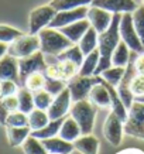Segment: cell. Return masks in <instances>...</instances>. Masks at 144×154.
Here are the masks:
<instances>
[{"label": "cell", "instance_id": "cell-1", "mask_svg": "<svg viewBox=\"0 0 144 154\" xmlns=\"http://www.w3.org/2000/svg\"><path fill=\"white\" fill-rule=\"evenodd\" d=\"M120 19L121 14H113V20H112V24L109 26V28L99 34L98 50L100 52V60H99V65L95 75H100L105 69L112 66V54L116 50L117 44L121 41L120 33H119Z\"/></svg>", "mask_w": 144, "mask_h": 154}, {"label": "cell", "instance_id": "cell-2", "mask_svg": "<svg viewBox=\"0 0 144 154\" xmlns=\"http://www.w3.org/2000/svg\"><path fill=\"white\" fill-rule=\"evenodd\" d=\"M40 37V51L44 55H55L58 57L62 51H65L66 48H69L71 45H74L68 38L61 33L60 30L51 27L42 28L38 33Z\"/></svg>", "mask_w": 144, "mask_h": 154}, {"label": "cell", "instance_id": "cell-3", "mask_svg": "<svg viewBox=\"0 0 144 154\" xmlns=\"http://www.w3.org/2000/svg\"><path fill=\"white\" fill-rule=\"evenodd\" d=\"M96 106L89 99H82L72 102L69 109V116L74 117L75 122L79 125L82 134H92L95 119H96Z\"/></svg>", "mask_w": 144, "mask_h": 154}, {"label": "cell", "instance_id": "cell-4", "mask_svg": "<svg viewBox=\"0 0 144 154\" xmlns=\"http://www.w3.org/2000/svg\"><path fill=\"white\" fill-rule=\"evenodd\" d=\"M40 47H41V44H40L38 34H23L21 37L9 44L7 54L20 60V58H26L34 52L40 51Z\"/></svg>", "mask_w": 144, "mask_h": 154}, {"label": "cell", "instance_id": "cell-5", "mask_svg": "<svg viewBox=\"0 0 144 154\" xmlns=\"http://www.w3.org/2000/svg\"><path fill=\"white\" fill-rule=\"evenodd\" d=\"M119 33H120L121 41H124L131 51L141 54L144 52V45L140 40L139 34L136 31L134 24H133V14L131 13H123L119 24Z\"/></svg>", "mask_w": 144, "mask_h": 154}, {"label": "cell", "instance_id": "cell-6", "mask_svg": "<svg viewBox=\"0 0 144 154\" xmlns=\"http://www.w3.org/2000/svg\"><path fill=\"white\" fill-rule=\"evenodd\" d=\"M98 82H99L98 75H93V76H84V75H79V74L75 75L74 78L66 84V86H68V89H69V92H71L72 102L88 99L90 89Z\"/></svg>", "mask_w": 144, "mask_h": 154}, {"label": "cell", "instance_id": "cell-7", "mask_svg": "<svg viewBox=\"0 0 144 154\" xmlns=\"http://www.w3.org/2000/svg\"><path fill=\"white\" fill-rule=\"evenodd\" d=\"M57 10L50 5H44L31 10L28 17V30L30 34H38L42 28L50 26L52 19L55 17Z\"/></svg>", "mask_w": 144, "mask_h": 154}, {"label": "cell", "instance_id": "cell-8", "mask_svg": "<svg viewBox=\"0 0 144 154\" xmlns=\"http://www.w3.org/2000/svg\"><path fill=\"white\" fill-rule=\"evenodd\" d=\"M47 61L45 57L41 51H37L31 54V55L26 57V58H20L19 60V69H20V86H23L24 81L27 79L28 75L34 74V72H44L47 68Z\"/></svg>", "mask_w": 144, "mask_h": 154}, {"label": "cell", "instance_id": "cell-9", "mask_svg": "<svg viewBox=\"0 0 144 154\" xmlns=\"http://www.w3.org/2000/svg\"><path fill=\"white\" fill-rule=\"evenodd\" d=\"M123 134H124V122L117 116L115 112H110L106 117V122L103 125V136L112 146L121 144L123 141Z\"/></svg>", "mask_w": 144, "mask_h": 154}, {"label": "cell", "instance_id": "cell-10", "mask_svg": "<svg viewBox=\"0 0 144 154\" xmlns=\"http://www.w3.org/2000/svg\"><path fill=\"white\" fill-rule=\"evenodd\" d=\"M71 105H72V98H71V92L68 86H66L62 92L54 96L51 106L48 107V116L50 120H57V119H64L66 116V113H69Z\"/></svg>", "mask_w": 144, "mask_h": 154}, {"label": "cell", "instance_id": "cell-11", "mask_svg": "<svg viewBox=\"0 0 144 154\" xmlns=\"http://www.w3.org/2000/svg\"><path fill=\"white\" fill-rule=\"evenodd\" d=\"M88 10H89V6H82V7H78V9L65 10V11H57L55 17L52 19V21L50 23L48 27L60 30V28L65 27V26H69V24L78 21V20L86 19Z\"/></svg>", "mask_w": 144, "mask_h": 154}, {"label": "cell", "instance_id": "cell-12", "mask_svg": "<svg viewBox=\"0 0 144 154\" xmlns=\"http://www.w3.org/2000/svg\"><path fill=\"white\" fill-rule=\"evenodd\" d=\"M90 6L107 10L113 14L133 13L139 7L134 0H92Z\"/></svg>", "mask_w": 144, "mask_h": 154}, {"label": "cell", "instance_id": "cell-13", "mask_svg": "<svg viewBox=\"0 0 144 154\" xmlns=\"http://www.w3.org/2000/svg\"><path fill=\"white\" fill-rule=\"evenodd\" d=\"M86 19L89 20L90 26L100 34V33H103V31H106L107 28H109V26L112 24L113 13L107 11V10L99 9V7H95V6H89Z\"/></svg>", "mask_w": 144, "mask_h": 154}, {"label": "cell", "instance_id": "cell-14", "mask_svg": "<svg viewBox=\"0 0 144 154\" xmlns=\"http://www.w3.org/2000/svg\"><path fill=\"white\" fill-rule=\"evenodd\" d=\"M0 81H13L20 85L19 60L6 54L0 60Z\"/></svg>", "mask_w": 144, "mask_h": 154}, {"label": "cell", "instance_id": "cell-15", "mask_svg": "<svg viewBox=\"0 0 144 154\" xmlns=\"http://www.w3.org/2000/svg\"><path fill=\"white\" fill-rule=\"evenodd\" d=\"M88 99L96 107H102V109H109L110 107V94H109V89L106 88V85L102 82L100 76H99V82L90 89Z\"/></svg>", "mask_w": 144, "mask_h": 154}, {"label": "cell", "instance_id": "cell-16", "mask_svg": "<svg viewBox=\"0 0 144 154\" xmlns=\"http://www.w3.org/2000/svg\"><path fill=\"white\" fill-rule=\"evenodd\" d=\"M89 27H90L89 20L82 19V20H78V21L69 24V26H65V27L60 28V31L64 34L72 44H78V42L81 41V38L85 35V33L89 30Z\"/></svg>", "mask_w": 144, "mask_h": 154}, {"label": "cell", "instance_id": "cell-17", "mask_svg": "<svg viewBox=\"0 0 144 154\" xmlns=\"http://www.w3.org/2000/svg\"><path fill=\"white\" fill-rule=\"evenodd\" d=\"M41 141L50 154H71L75 150L74 143L61 139L60 136H55V137H51V139H45V140Z\"/></svg>", "mask_w": 144, "mask_h": 154}, {"label": "cell", "instance_id": "cell-18", "mask_svg": "<svg viewBox=\"0 0 144 154\" xmlns=\"http://www.w3.org/2000/svg\"><path fill=\"white\" fill-rule=\"evenodd\" d=\"M58 136H60L61 139H64V140L74 143L75 140H78L79 137L82 136V130H81V127H79L78 123L75 122L74 117L65 116Z\"/></svg>", "mask_w": 144, "mask_h": 154}, {"label": "cell", "instance_id": "cell-19", "mask_svg": "<svg viewBox=\"0 0 144 154\" xmlns=\"http://www.w3.org/2000/svg\"><path fill=\"white\" fill-rule=\"evenodd\" d=\"M99 143L98 137L93 134H82L78 140L74 141V147L81 154H99Z\"/></svg>", "mask_w": 144, "mask_h": 154}, {"label": "cell", "instance_id": "cell-20", "mask_svg": "<svg viewBox=\"0 0 144 154\" xmlns=\"http://www.w3.org/2000/svg\"><path fill=\"white\" fill-rule=\"evenodd\" d=\"M7 133V140L11 147H19L23 146V143L27 140L31 134V129L28 126L24 127H6Z\"/></svg>", "mask_w": 144, "mask_h": 154}, {"label": "cell", "instance_id": "cell-21", "mask_svg": "<svg viewBox=\"0 0 144 154\" xmlns=\"http://www.w3.org/2000/svg\"><path fill=\"white\" fill-rule=\"evenodd\" d=\"M131 50L124 41H120L117 44L116 50L112 54V66H123L126 68L127 64L130 62L131 58Z\"/></svg>", "mask_w": 144, "mask_h": 154}, {"label": "cell", "instance_id": "cell-22", "mask_svg": "<svg viewBox=\"0 0 144 154\" xmlns=\"http://www.w3.org/2000/svg\"><path fill=\"white\" fill-rule=\"evenodd\" d=\"M79 48L82 50L84 55H88L90 54L92 51L98 50V45H99V33L95 30V28L90 26L89 30L85 33V35L81 38V41L78 42Z\"/></svg>", "mask_w": 144, "mask_h": 154}, {"label": "cell", "instance_id": "cell-23", "mask_svg": "<svg viewBox=\"0 0 144 154\" xmlns=\"http://www.w3.org/2000/svg\"><path fill=\"white\" fill-rule=\"evenodd\" d=\"M99 60H100V52L99 50H95L90 54L85 55V60L82 62V65L79 68V75H84V76H93L99 65Z\"/></svg>", "mask_w": 144, "mask_h": 154}, {"label": "cell", "instance_id": "cell-24", "mask_svg": "<svg viewBox=\"0 0 144 154\" xmlns=\"http://www.w3.org/2000/svg\"><path fill=\"white\" fill-rule=\"evenodd\" d=\"M62 122L64 119H57V120H50V123L44 126L40 130H33L31 131V136L38 139V140H45V139H51V137H55L60 133V129L62 126Z\"/></svg>", "mask_w": 144, "mask_h": 154}, {"label": "cell", "instance_id": "cell-25", "mask_svg": "<svg viewBox=\"0 0 144 154\" xmlns=\"http://www.w3.org/2000/svg\"><path fill=\"white\" fill-rule=\"evenodd\" d=\"M17 98H19V110L20 112L26 113H31L35 109V105H34V95L31 91H28L27 88L24 86H20L19 91H17Z\"/></svg>", "mask_w": 144, "mask_h": 154}, {"label": "cell", "instance_id": "cell-26", "mask_svg": "<svg viewBox=\"0 0 144 154\" xmlns=\"http://www.w3.org/2000/svg\"><path fill=\"white\" fill-rule=\"evenodd\" d=\"M50 123V116L47 110H41V109H34L31 113H28V127L33 130H40L44 126H47Z\"/></svg>", "mask_w": 144, "mask_h": 154}, {"label": "cell", "instance_id": "cell-27", "mask_svg": "<svg viewBox=\"0 0 144 154\" xmlns=\"http://www.w3.org/2000/svg\"><path fill=\"white\" fill-rule=\"evenodd\" d=\"M57 68H58V74H60V79L64 82H69L75 75H78L79 66L74 64L72 61H58L57 60Z\"/></svg>", "mask_w": 144, "mask_h": 154}, {"label": "cell", "instance_id": "cell-28", "mask_svg": "<svg viewBox=\"0 0 144 154\" xmlns=\"http://www.w3.org/2000/svg\"><path fill=\"white\" fill-rule=\"evenodd\" d=\"M55 58L58 61H72L74 64H76L81 68V65H82V62L85 60V55H84V52H82V50L79 48L78 44H74L69 48H66L65 51H62Z\"/></svg>", "mask_w": 144, "mask_h": 154}, {"label": "cell", "instance_id": "cell-29", "mask_svg": "<svg viewBox=\"0 0 144 154\" xmlns=\"http://www.w3.org/2000/svg\"><path fill=\"white\" fill-rule=\"evenodd\" d=\"M50 6H52L57 11H65V10L78 9L82 6H90L92 0H51Z\"/></svg>", "mask_w": 144, "mask_h": 154}, {"label": "cell", "instance_id": "cell-30", "mask_svg": "<svg viewBox=\"0 0 144 154\" xmlns=\"http://www.w3.org/2000/svg\"><path fill=\"white\" fill-rule=\"evenodd\" d=\"M124 72H126V68H123V66H110V68H107V69L103 71L99 76L103 78L107 84H110L117 88L119 84H120V81L123 79Z\"/></svg>", "mask_w": 144, "mask_h": 154}, {"label": "cell", "instance_id": "cell-31", "mask_svg": "<svg viewBox=\"0 0 144 154\" xmlns=\"http://www.w3.org/2000/svg\"><path fill=\"white\" fill-rule=\"evenodd\" d=\"M21 149H23L24 154H50L47 151L45 147H44L42 141L35 139V137H33L31 134H30V137L23 143Z\"/></svg>", "mask_w": 144, "mask_h": 154}, {"label": "cell", "instance_id": "cell-32", "mask_svg": "<svg viewBox=\"0 0 144 154\" xmlns=\"http://www.w3.org/2000/svg\"><path fill=\"white\" fill-rule=\"evenodd\" d=\"M44 84H45L44 72H34V74L27 76V79L24 81L23 86L27 88L28 91H31V92H37L40 89H44Z\"/></svg>", "mask_w": 144, "mask_h": 154}, {"label": "cell", "instance_id": "cell-33", "mask_svg": "<svg viewBox=\"0 0 144 154\" xmlns=\"http://www.w3.org/2000/svg\"><path fill=\"white\" fill-rule=\"evenodd\" d=\"M124 133L131 137H137V139L144 140V123L134 120L131 117H127V120L124 122Z\"/></svg>", "mask_w": 144, "mask_h": 154}, {"label": "cell", "instance_id": "cell-34", "mask_svg": "<svg viewBox=\"0 0 144 154\" xmlns=\"http://www.w3.org/2000/svg\"><path fill=\"white\" fill-rule=\"evenodd\" d=\"M33 95L35 107L41 109V110H48V107L51 106L52 100H54V96L50 92H47L45 89H40L37 92H33Z\"/></svg>", "mask_w": 144, "mask_h": 154}, {"label": "cell", "instance_id": "cell-35", "mask_svg": "<svg viewBox=\"0 0 144 154\" xmlns=\"http://www.w3.org/2000/svg\"><path fill=\"white\" fill-rule=\"evenodd\" d=\"M23 31H20L17 28L7 26V24H0V42H6V44H11L14 40L23 35Z\"/></svg>", "mask_w": 144, "mask_h": 154}, {"label": "cell", "instance_id": "cell-36", "mask_svg": "<svg viewBox=\"0 0 144 154\" xmlns=\"http://www.w3.org/2000/svg\"><path fill=\"white\" fill-rule=\"evenodd\" d=\"M28 126V115L16 110V112H10L7 120H6V127H24Z\"/></svg>", "mask_w": 144, "mask_h": 154}, {"label": "cell", "instance_id": "cell-37", "mask_svg": "<svg viewBox=\"0 0 144 154\" xmlns=\"http://www.w3.org/2000/svg\"><path fill=\"white\" fill-rule=\"evenodd\" d=\"M131 14H133V24L136 31L144 45V6H139Z\"/></svg>", "mask_w": 144, "mask_h": 154}, {"label": "cell", "instance_id": "cell-38", "mask_svg": "<svg viewBox=\"0 0 144 154\" xmlns=\"http://www.w3.org/2000/svg\"><path fill=\"white\" fill-rule=\"evenodd\" d=\"M66 88V82L61 79H52V78H47L45 76V84H44V89L47 92H50L52 96H57V95L62 92L64 89Z\"/></svg>", "mask_w": 144, "mask_h": 154}, {"label": "cell", "instance_id": "cell-39", "mask_svg": "<svg viewBox=\"0 0 144 154\" xmlns=\"http://www.w3.org/2000/svg\"><path fill=\"white\" fill-rule=\"evenodd\" d=\"M127 117H131L137 122H141L144 123V102H137L134 100L131 107L129 109V116Z\"/></svg>", "mask_w": 144, "mask_h": 154}, {"label": "cell", "instance_id": "cell-40", "mask_svg": "<svg viewBox=\"0 0 144 154\" xmlns=\"http://www.w3.org/2000/svg\"><path fill=\"white\" fill-rule=\"evenodd\" d=\"M2 82V88H3V95L10 96V95H16L19 91V84H16L13 81H0Z\"/></svg>", "mask_w": 144, "mask_h": 154}, {"label": "cell", "instance_id": "cell-41", "mask_svg": "<svg viewBox=\"0 0 144 154\" xmlns=\"http://www.w3.org/2000/svg\"><path fill=\"white\" fill-rule=\"evenodd\" d=\"M2 100H3L5 106L9 109L10 112H16V110H19V98H17V94L10 95V96H5Z\"/></svg>", "mask_w": 144, "mask_h": 154}, {"label": "cell", "instance_id": "cell-42", "mask_svg": "<svg viewBox=\"0 0 144 154\" xmlns=\"http://www.w3.org/2000/svg\"><path fill=\"white\" fill-rule=\"evenodd\" d=\"M134 66H136L137 74L144 75V52L139 54V55L134 58Z\"/></svg>", "mask_w": 144, "mask_h": 154}, {"label": "cell", "instance_id": "cell-43", "mask_svg": "<svg viewBox=\"0 0 144 154\" xmlns=\"http://www.w3.org/2000/svg\"><path fill=\"white\" fill-rule=\"evenodd\" d=\"M9 115H10V110L5 106V103H3V100L0 99V125H3V126H6V120H7V117H9Z\"/></svg>", "mask_w": 144, "mask_h": 154}, {"label": "cell", "instance_id": "cell-44", "mask_svg": "<svg viewBox=\"0 0 144 154\" xmlns=\"http://www.w3.org/2000/svg\"><path fill=\"white\" fill-rule=\"evenodd\" d=\"M7 50H9V44H6V42H0V60L7 54Z\"/></svg>", "mask_w": 144, "mask_h": 154}, {"label": "cell", "instance_id": "cell-45", "mask_svg": "<svg viewBox=\"0 0 144 154\" xmlns=\"http://www.w3.org/2000/svg\"><path fill=\"white\" fill-rule=\"evenodd\" d=\"M5 98V95H3V88H2V82H0V99Z\"/></svg>", "mask_w": 144, "mask_h": 154}, {"label": "cell", "instance_id": "cell-46", "mask_svg": "<svg viewBox=\"0 0 144 154\" xmlns=\"http://www.w3.org/2000/svg\"><path fill=\"white\" fill-rule=\"evenodd\" d=\"M141 6H144V0H141Z\"/></svg>", "mask_w": 144, "mask_h": 154}]
</instances>
